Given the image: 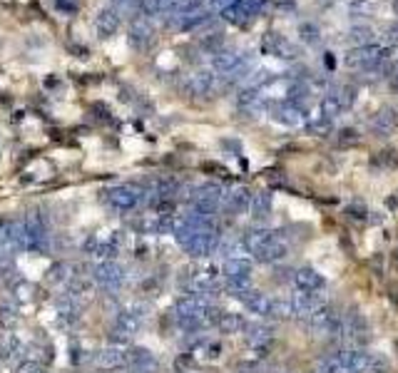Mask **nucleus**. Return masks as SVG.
<instances>
[{
    "mask_svg": "<svg viewBox=\"0 0 398 373\" xmlns=\"http://www.w3.org/2000/svg\"><path fill=\"white\" fill-rule=\"evenodd\" d=\"M264 47H267L274 57H281V60H294V57H299L296 45H291V40H286L284 35H279V33H269L267 40H264Z\"/></svg>",
    "mask_w": 398,
    "mask_h": 373,
    "instance_id": "20",
    "label": "nucleus"
},
{
    "mask_svg": "<svg viewBox=\"0 0 398 373\" xmlns=\"http://www.w3.org/2000/svg\"><path fill=\"white\" fill-rule=\"evenodd\" d=\"M366 319L358 314V311H346L341 314V328H339V336H336V344L341 346V349H361V341L366 339Z\"/></svg>",
    "mask_w": 398,
    "mask_h": 373,
    "instance_id": "4",
    "label": "nucleus"
},
{
    "mask_svg": "<svg viewBox=\"0 0 398 373\" xmlns=\"http://www.w3.org/2000/svg\"><path fill=\"white\" fill-rule=\"evenodd\" d=\"M127 368H130L132 373H157L159 361L149 349L132 346V349H127Z\"/></svg>",
    "mask_w": 398,
    "mask_h": 373,
    "instance_id": "15",
    "label": "nucleus"
},
{
    "mask_svg": "<svg viewBox=\"0 0 398 373\" xmlns=\"http://www.w3.org/2000/svg\"><path fill=\"white\" fill-rule=\"evenodd\" d=\"M269 237H272V229H267V226H251V229H246V232L242 234V242H244L246 251L254 256L256 251L264 247V242H267Z\"/></svg>",
    "mask_w": 398,
    "mask_h": 373,
    "instance_id": "27",
    "label": "nucleus"
},
{
    "mask_svg": "<svg viewBox=\"0 0 398 373\" xmlns=\"http://www.w3.org/2000/svg\"><path fill=\"white\" fill-rule=\"evenodd\" d=\"M272 210H274V199H272V194L269 192H256V194H251V202H249V217L254 221H264L269 214H272Z\"/></svg>",
    "mask_w": 398,
    "mask_h": 373,
    "instance_id": "23",
    "label": "nucleus"
},
{
    "mask_svg": "<svg viewBox=\"0 0 398 373\" xmlns=\"http://www.w3.org/2000/svg\"><path fill=\"white\" fill-rule=\"evenodd\" d=\"M127 40H130V45L135 47V50H147V47L154 43V28H152V23H149V17L137 15L130 23Z\"/></svg>",
    "mask_w": 398,
    "mask_h": 373,
    "instance_id": "13",
    "label": "nucleus"
},
{
    "mask_svg": "<svg viewBox=\"0 0 398 373\" xmlns=\"http://www.w3.org/2000/svg\"><path fill=\"white\" fill-rule=\"evenodd\" d=\"M119 25H122V17H119V13L112 10V8H103V10L97 13L95 33L100 35V38H112L119 30Z\"/></svg>",
    "mask_w": 398,
    "mask_h": 373,
    "instance_id": "22",
    "label": "nucleus"
},
{
    "mask_svg": "<svg viewBox=\"0 0 398 373\" xmlns=\"http://www.w3.org/2000/svg\"><path fill=\"white\" fill-rule=\"evenodd\" d=\"M242 304H244V309L249 311V314H254V316H262V319H269V314H272V299H269L267 294H262V291H256V288H249V291H244L242 296H237Z\"/></svg>",
    "mask_w": 398,
    "mask_h": 373,
    "instance_id": "18",
    "label": "nucleus"
},
{
    "mask_svg": "<svg viewBox=\"0 0 398 373\" xmlns=\"http://www.w3.org/2000/svg\"><path fill=\"white\" fill-rule=\"evenodd\" d=\"M299 35H302V40L309 43V45H318V43H321V30H318V25H314V23L299 25Z\"/></svg>",
    "mask_w": 398,
    "mask_h": 373,
    "instance_id": "33",
    "label": "nucleus"
},
{
    "mask_svg": "<svg viewBox=\"0 0 398 373\" xmlns=\"http://www.w3.org/2000/svg\"><path fill=\"white\" fill-rule=\"evenodd\" d=\"M15 373H47V371L40 361H30V358H25V361L17 363Z\"/></svg>",
    "mask_w": 398,
    "mask_h": 373,
    "instance_id": "38",
    "label": "nucleus"
},
{
    "mask_svg": "<svg viewBox=\"0 0 398 373\" xmlns=\"http://www.w3.org/2000/svg\"><path fill=\"white\" fill-rule=\"evenodd\" d=\"M202 0H170L167 3V13L170 15H189V13L199 10Z\"/></svg>",
    "mask_w": 398,
    "mask_h": 373,
    "instance_id": "30",
    "label": "nucleus"
},
{
    "mask_svg": "<svg viewBox=\"0 0 398 373\" xmlns=\"http://www.w3.org/2000/svg\"><path fill=\"white\" fill-rule=\"evenodd\" d=\"M309 132L316 137H326L331 135V119L326 117H314L311 122H309Z\"/></svg>",
    "mask_w": 398,
    "mask_h": 373,
    "instance_id": "34",
    "label": "nucleus"
},
{
    "mask_svg": "<svg viewBox=\"0 0 398 373\" xmlns=\"http://www.w3.org/2000/svg\"><path fill=\"white\" fill-rule=\"evenodd\" d=\"M20 321V314H17V306L10 304V301H0V323L6 328L15 326Z\"/></svg>",
    "mask_w": 398,
    "mask_h": 373,
    "instance_id": "31",
    "label": "nucleus"
},
{
    "mask_svg": "<svg viewBox=\"0 0 398 373\" xmlns=\"http://www.w3.org/2000/svg\"><path fill=\"white\" fill-rule=\"evenodd\" d=\"M216 90V73L214 70H194L184 82V92L189 97H207Z\"/></svg>",
    "mask_w": 398,
    "mask_h": 373,
    "instance_id": "10",
    "label": "nucleus"
},
{
    "mask_svg": "<svg viewBox=\"0 0 398 373\" xmlns=\"http://www.w3.org/2000/svg\"><path fill=\"white\" fill-rule=\"evenodd\" d=\"M334 92H336V97L341 100V105H344V110H348L356 102V90L353 87H348V85H339V87H334Z\"/></svg>",
    "mask_w": 398,
    "mask_h": 373,
    "instance_id": "35",
    "label": "nucleus"
},
{
    "mask_svg": "<svg viewBox=\"0 0 398 373\" xmlns=\"http://www.w3.org/2000/svg\"><path fill=\"white\" fill-rule=\"evenodd\" d=\"M393 8H396V13H398V0H396V3H393Z\"/></svg>",
    "mask_w": 398,
    "mask_h": 373,
    "instance_id": "46",
    "label": "nucleus"
},
{
    "mask_svg": "<svg viewBox=\"0 0 398 373\" xmlns=\"http://www.w3.org/2000/svg\"><path fill=\"white\" fill-rule=\"evenodd\" d=\"M239 3H242V8H244L246 15H249V17L259 15V13L267 8V0H239Z\"/></svg>",
    "mask_w": 398,
    "mask_h": 373,
    "instance_id": "39",
    "label": "nucleus"
},
{
    "mask_svg": "<svg viewBox=\"0 0 398 373\" xmlns=\"http://www.w3.org/2000/svg\"><path fill=\"white\" fill-rule=\"evenodd\" d=\"M13 291H15V299H17V301H30V299H33L35 286H33L30 281H17Z\"/></svg>",
    "mask_w": 398,
    "mask_h": 373,
    "instance_id": "37",
    "label": "nucleus"
},
{
    "mask_svg": "<svg viewBox=\"0 0 398 373\" xmlns=\"http://www.w3.org/2000/svg\"><path fill=\"white\" fill-rule=\"evenodd\" d=\"M103 199L110 210L119 212V214H127V212L137 210L145 199V189H140L137 184H115L108 186L103 192Z\"/></svg>",
    "mask_w": 398,
    "mask_h": 373,
    "instance_id": "3",
    "label": "nucleus"
},
{
    "mask_svg": "<svg viewBox=\"0 0 398 373\" xmlns=\"http://www.w3.org/2000/svg\"><path fill=\"white\" fill-rule=\"evenodd\" d=\"M381 62H386V47L378 45V43H371V45L356 47L346 55V65L348 68H361V70H371L378 68Z\"/></svg>",
    "mask_w": 398,
    "mask_h": 373,
    "instance_id": "6",
    "label": "nucleus"
},
{
    "mask_svg": "<svg viewBox=\"0 0 398 373\" xmlns=\"http://www.w3.org/2000/svg\"><path fill=\"white\" fill-rule=\"evenodd\" d=\"M356 140H358L356 130H341V132H339V142H344V145H346V142H356Z\"/></svg>",
    "mask_w": 398,
    "mask_h": 373,
    "instance_id": "43",
    "label": "nucleus"
},
{
    "mask_svg": "<svg viewBox=\"0 0 398 373\" xmlns=\"http://www.w3.org/2000/svg\"><path fill=\"white\" fill-rule=\"evenodd\" d=\"M351 8L356 13H371L374 10V3H371V0H353Z\"/></svg>",
    "mask_w": 398,
    "mask_h": 373,
    "instance_id": "41",
    "label": "nucleus"
},
{
    "mask_svg": "<svg viewBox=\"0 0 398 373\" xmlns=\"http://www.w3.org/2000/svg\"><path fill=\"white\" fill-rule=\"evenodd\" d=\"M304 321V328L309 331V336L314 339H334L339 336V328H341V314L334 309V306H324V309L309 314Z\"/></svg>",
    "mask_w": 398,
    "mask_h": 373,
    "instance_id": "1",
    "label": "nucleus"
},
{
    "mask_svg": "<svg viewBox=\"0 0 398 373\" xmlns=\"http://www.w3.org/2000/svg\"><path fill=\"white\" fill-rule=\"evenodd\" d=\"M179 373H189V371H179Z\"/></svg>",
    "mask_w": 398,
    "mask_h": 373,
    "instance_id": "47",
    "label": "nucleus"
},
{
    "mask_svg": "<svg viewBox=\"0 0 398 373\" xmlns=\"http://www.w3.org/2000/svg\"><path fill=\"white\" fill-rule=\"evenodd\" d=\"M291 301H294V309H296V314H299V319H307L309 314H314V311L329 306V299H326L324 288H321V291H296V294L291 296Z\"/></svg>",
    "mask_w": 398,
    "mask_h": 373,
    "instance_id": "14",
    "label": "nucleus"
},
{
    "mask_svg": "<svg viewBox=\"0 0 398 373\" xmlns=\"http://www.w3.org/2000/svg\"><path fill=\"white\" fill-rule=\"evenodd\" d=\"M140 3L142 0H112V10H117L119 15H125V13H140Z\"/></svg>",
    "mask_w": 398,
    "mask_h": 373,
    "instance_id": "36",
    "label": "nucleus"
},
{
    "mask_svg": "<svg viewBox=\"0 0 398 373\" xmlns=\"http://www.w3.org/2000/svg\"><path fill=\"white\" fill-rule=\"evenodd\" d=\"M344 112V105H341V100L336 97V92L331 90L329 95L321 100V117H326V119H336L339 115Z\"/></svg>",
    "mask_w": 398,
    "mask_h": 373,
    "instance_id": "29",
    "label": "nucleus"
},
{
    "mask_svg": "<svg viewBox=\"0 0 398 373\" xmlns=\"http://www.w3.org/2000/svg\"><path fill=\"white\" fill-rule=\"evenodd\" d=\"M97 368H103V371H119V368L127 366V349L125 346H105V349L95 351V356H92Z\"/></svg>",
    "mask_w": 398,
    "mask_h": 373,
    "instance_id": "12",
    "label": "nucleus"
},
{
    "mask_svg": "<svg viewBox=\"0 0 398 373\" xmlns=\"http://www.w3.org/2000/svg\"><path fill=\"white\" fill-rule=\"evenodd\" d=\"M212 20V15L207 10H194V13H189V15H175V25L179 30H184V33H192V30H202L207 23Z\"/></svg>",
    "mask_w": 398,
    "mask_h": 373,
    "instance_id": "25",
    "label": "nucleus"
},
{
    "mask_svg": "<svg viewBox=\"0 0 398 373\" xmlns=\"http://www.w3.org/2000/svg\"><path fill=\"white\" fill-rule=\"evenodd\" d=\"M386 38L391 40V43H398V23L391 25V28L386 30Z\"/></svg>",
    "mask_w": 398,
    "mask_h": 373,
    "instance_id": "44",
    "label": "nucleus"
},
{
    "mask_svg": "<svg viewBox=\"0 0 398 373\" xmlns=\"http://www.w3.org/2000/svg\"><path fill=\"white\" fill-rule=\"evenodd\" d=\"M286 256H289V242H286L281 232H272V237L256 251L254 259L262 261V264H279V261H284Z\"/></svg>",
    "mask_w": 398,
    "mask_h": 373,
    "instance_id": "8",
    "label": "nucleus"
},
{
    "mask_svg": "<svg viewBox=\"0 0 398 373\" xmlns=\"http://www.w3.org/2000/svg\"><path fill=\"white\" fill-rule=\"evenodd\" d=\"M249 202H251V192L246 186L237 184V186H229L227 192H224L222 207L229 214H242V212L249 210Z\"/></svg>",
    "mask_w": 398,
    "mask_h": 373,
    "instance_id": "16",
    "label": "nucleus"
},
{
    "mask_svg": "<svg viewBox=\"0 0 398 373\" xmlns=\"http://www.w3.org/2000/svg\"><path fill=\"white\" fill-rule=\"evenodd\" d=\"M251 261L249 259H224L222 264V279L224 286L232 296H242L251 288Z\"/></svg>",
    "mask_w": 398,
    "mask_h": 373,
    "instance_id": "2",
    "label": "nucleus"
},
{
    "mask_svg": "<svg viewBox=\"0 0 398 373\" xmlns=\"http://www.w3.org/2000/svg\"><path fill=\"white\" fill-rule=\"evenodd\" d=\"M145 319H147V306L130 304V306H125V309L117 314V319H115V328H117V331H122V334L132 336V334H137V331L142 328Z\"/></svg>",
    "mask_w": 398,
    "mask_h": 373,
    "instance_id": "9",
    "label": "nucleus"
},
{
    "mask_svg": "<svg viewBox=\"0 0 398 373\" xmlns=\"http://www.w3.org/2000/svg\"><path fill=\"white\" fill-rule=\"evenodd\" d=\"M294 286L296 291H321L326 286V279L314 266H302L294 272Z\"/></svg>",
    "mask_w": 398,
    "mask_h": 373,
    "instance_id": "17",
    "label": "nucleus"
},
{
    "mask_svg": "<svg viewBox=\"0 0 398 373\" xmlns=\"http://www.w3.org/2000/svg\"><path fill=\"white\" fill-rule=\"evenodd\" d=\"M269 319H279V321H291V319H299L294 309V301L291 299H272V314Z\"/></svg>",
    "mask_w": 398,
    "mask_h": 373,
    "instance_id": "28",
    "label": "nucleus"
},
{
    "mask_svg": "<svg viewBox=\"0 0 398 373\" xmlns=\"http://www.w3.org/2000/svg\"><path fill=\"white\" fill-rule=\"evenodd\" d=\"M92 281L100 288H105V291H119L122 284H125V269H122L117 261H100V264L95 266Z\"/></svg>",
    "mask_w": 398,
    "mask_h": 373,
    "instance_id": "7",
    "label": "nucleus"
},
{
    "mask_svg": "<svg viewBox=\"0 0 398 373\" xmlns=\"http://www.w3.org/2000/svg\"><path fill=\"white\" fill-rule=\"evenodd\" d=\"M222 334H244L246 328V321L242 314H232V311H219V316H216V323H214Z\"/></svg>",
    "mask_w": 398,
    "mask_h": 373,
    "instance_id": "24",
    "label": "nucleus"
},
{
    "mask_svg": "<svg viewBox=\"0 0 398 373\" xmlns=\"http://www.w3.org/2000/svg\"><path fill=\"white\" fill-rule=\"evenodd\" d=\"M244 339H246V344H249L251 349H267V346L274 341V328L267 326V323H259V321L246 323Z\"/></svg>",
    "mask_w": 398,
    "mask_h": 373,
    "instance_id": "21",
    "label": "nucleus"
},
{
    "mask_svg": "<svg viewBox=\"0 0 398 373\" xmlns=\"http://www.w3.org/2000/svg\"><path fill=\"white\" fill-rule=\"evenodd\" d=\"M269 115H272L274 122L284 124V127H302L307 115H304V108L294 105V102H274L269 108Z\"/></svg>",
    "mask_w": 398,
    "mask_h": 373,
    "instance_id": "11",
    "label": "nucleus"
},
{
    "mask_svg": "<svg viewBox=\"0 0 398 373\" xmlns=\"http://www.w3.org/2000/svg\"><path fill=\"white\" fill-rule=\"evenodd\" d=\"M209 3H212V6H214V8H222V10H224V8L232 6L234 0H209Z\"/></svg>",
    "mask_w": 398,
    "mask_h": 373,
    "instance_id": "45",
    "label": "nucleus"
},
{
    "mask_svg": "<svg viewBox=\"0 0 398 373\" xmlns=\"http://www.w3.org/2000/svg\"><path fill=\"white\" fill-rule=\"evenodd\" d=\"M25 351H28V349H25L23 341L17 339L15 334H3V336H0V358H3V361H17Z\"/></svg>",
    "mask_w": 398,
    "mask_h": 373,
    "instance_id": "26",
    "label": "nucleus"
},
{
    "mask_svg": "<svg viewBox=\"0 0 398 373\" xmlns=\"http://www.w3.org/2000/svg\"><path fill=\"white\" fill-rule=\"evenodd\" d=\"M348 217H353V219H366V207H361V204H353V207H348Z\"/></svg>",
    "mask_w": 398,
    "mask_h": 373,
    "instance_id": "42",
    "label": "nucleus"
},
{
    "mask_svg": "<svg viewBox=\"0 0 398 373\" xmlns=\"http://www.w3.org/2000/svg\"><path fill=\"white\" fill-rule=\"evenodd\" d=\"M222 199H224L222 184H216V182H205V184L194 186L192 210L202 212V214H207V217H214L216 212L222 210Z\"/></svg>",
    "mask_w": 398,
    "mask_h": 373,
    "instance_id": "5",
    "label": "nucleus"
},
{
    "mask_svg": "<svg viewBox=\"0 0 398 373\" xmlns=\"http://www.w3.org/2000/svg\"><path fill=\"white\" fill-rule=\"evenodd\" d=\"M237 371H239V373H269L267 366H264V363H259V361H244V363H239Z\"/></svg>",
    "mask_w": 398,
    "mask_h": 373,
    "instance_id": "40",
    "label": "nucleus"
},
{
    "mask_svg": "<svg viewBox=\"0 0 398 373\" xmlns=\"http://www.w3.org/2000/svg\"><path fill=\"white\" fill-rule=\"evenodd\" d=\"M348 40H351L356 47L371 45V43H374V30H371V28H351V33H348Z\"/></svg>",
    "mask_w": 398,
    "mask_h": 373,
    "instance_id": "32",
    "label": "nucleus"
},
{
    "mask_svg": "<svg viewBox=\"0 0 398 373\" xmlns=\"http://www.w3.org/2000/svg\"><path fill=\"white\" fill-rule=\"evenodd\" d=\"M369 127L371 132H376L378 137H391L393 132L398 130V115L396 110L391 108H381L374 117L369 119Z\"/></svg>",
    "mask_w": 398,
    "mask_h": 373,
    "instance_id": "19",
    "label": "nucleus"
}]
</instances>
